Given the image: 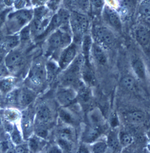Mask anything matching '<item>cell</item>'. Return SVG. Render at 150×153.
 I'll list each match as a JSON object with an SVG mask.
<instances>
[{"label": "cell", "mask_w": 150, "mask_h": 153, "mask_svg": "<svg viewBox=\"0 0 150 153\" xmlns=\"http://www.w3.org/2000/svg\"><path fill=\"white\" fill-rule=\"evenodd\" d=\"M90 117V120L92 123L93 126L97 127L100 126L102 119V115L99 111H94L93 112L91 113Z\"/></svg>", "instance_id": "cell-38"}, {"label": "cell", "mask_w": 150, "mask_h": 153, "mask_svg": "<svg viewBox=\"0 0 150 153\" xmlns=\"http://www.w3.org/2000/svg\"><path fill=\"white\" fill-rule=\"evenodd\" d=\"M136 5V0H121V9L123 13L131 15L135 10Z\"/></svg>", "instance_id": "cell-22"}, {"label": "cell", "mask_w": 150, "mask_h": 153, "mask_svg": "<svg viewBox=\"0 0 150 153\" xmlns=\"http://www.w3.org/2000/svg\"><path fill=\"white\" fill-rule=\"evenodd\" d=\"M139 13L143 16L150 15V0H142L138 7Z\"/></svg>", "instance_id": "cell-29"}, {"label": "cell", "mask_w": 150, "mask_h": 153, "mask_svg": "<svg viewBox=\"0 0 150 153\" xmlns=\"http://www.w3.org/2000/svg\"><path fill=\"white\" fill-rule=\"evenodd\" d=\"M70 26L73 42L78 45H81L82 38L89 28L88 18L85 14L73 11L71 13Z\"/></svg>", "instance_id": "cell-2"}, {"label": "cell", "mask_w": 150, "mask_h": 153, "mask_svg": "<svg viewBox=\"0 0 150 153\" xmlns=\"http://www.w3.org/2000/svg\"><path fill=\"white\" fill-rule=\"evenodd\" d=\"M5 119L8 122H14L21 118V114L18 111L13 109H7L4 112Z\"/></svg>", "instance_id": "cell-31"}, {"label": "cell", "mask_w": 150, "mask_h": 153, "mask_svg": "<svg viewBox=\"0 0 150 153\" xmlns=\"http://www.w3.org/2000/svg\"><path fill=\"white\" fill-rule=\"evenodd\" d=\"M40 3H45V2L47 1L48 0H37Z\"/></svg>", "instance_id": "cell-49"}, {"label": "cell", "mask_w": 150, "mask_h": 153, "mask_svg": "<svg viewBox=\"0 0 150 153\" xmlns=\"http://www.w3.org/2000/svg\"><path fill=\"white\" fill-rule=\"evenodd\" d=\"M79 152L88 153V149L86 148V147H85V146H82L79 149Z\"/></svg>", "instance_id": "cell-46"}, {"label": "cell", "mask_w": 150, "mask_h": 153, "mask_svg": "<svg viewBox=\"0 0 150 153\" xmlns=\"http://www.w3.org/2000/svg\"><path fill=\"white\" fill-rule=\"evenodd\" d=\"M33 12L29 9H21L9 17V28L13 30H16L24 27L32 19Z\"/></svg>", "instance_id": "cell-4"}, {"label": "cell", "mask_w": 150, "mask_h": 153, "mask_svg": "<svg viewBox=\"0 0 150 153\" xmlns=\"http://www.w3.org/2000/svg\"></svg>", "instance_id": "cell-53"}, {"label": "cell", "mask_w": 150, "mask_h": 153, "mask_svg": "<svg viewBox=\"0 0 150 153\" xmlns=\"http://www.w3.org/2000/svg\"><path fill=\"white\" fill-rule=\"evenodd\" d=\"M35 132L36 136L41 138L45 139L47 137V126L41 125H35Z\"/></svg>", "instance_id": "cell-37"}, {"label": "cell", "mask_w": 150, "mask_h": 153, "mask_svg": "<svg viewBox=\"0 0 150 153\" xmlns=\"http://www.w3.org/2000/svg\"><path fill=\"white\" fill-rule=\"evenodd\" d=\"M1 20H0V42H1V40H2V33H1Z\"/></svg>", "instance_id": "cell-48"}, {"label": "cell", "mask_w": 150, "mask_h": 153, "mask_svg": "<svg viewBox=\"0 0 150 153\" xmlns=\"http://www.w3.org/2000/svg\"><path fill=\"white\" fill-rule=\"evenodd\" d=\"M105 50V49L97 42H93L91 52L96 61L102 65H105L107 61Z\"/></svg>", "instance_id": "cell-13"}, {"label": "cell", "mask_w": 150, "mask_h": 153, "mask_svg": "<svg viewBox=\"0 0 150 153\" xmlns=\"http://www.w3.org/2000/svg\"><path fill=\"white\" fill-rule=\"evenodd\" d=\"M38 137L36 136V137H32L28 140V148L31 152H36L40 148L41 143Z\"/></svg>", "instance_id": "cell-33"}, {"label": "cell", "mask_w": 150, "mask_h": 153, "mask_svg": "<svg viewBox=\"0 0 150 153\" xmlns=\"http://www.w3.org/2000/svg\"><path fill=\"white\" fill-rule=\"evenodd\" d=\"M26 0H15L13 4L17 9H21L25 6Z\"/></svg>", "instance_id": "cell-43"}, {"label": "cell", "mask_w": 150, "mask_h": 153, "mask_svg": "<svg viewBox=\"0 0 150 153\" xmlns=\"http://www.w3.org/2000/svg\"><path fill=\"white\" fill-rule=\"evenodd\" d=\"M31 30L30 25L23 28L20 33V39L22 40H27L30 38Z\"/></svg>", "instance_id": "cell-39"}, {"label": "cell", "mask_w": 150, "mask_h": 153, "mask_svg": "<svg viewBox=\"0 0 150 153\" xmlns=\"http://www.w3.org/2000/svg\"><path fill=\"white\" fill-rule=\"evenodd\" d=\"M15 0H4V2L6 4V5H11L13 4Z\"/></svg>", "instance_id": "cell-47"}, {"label": "cell", "mask_w": 150, "mask_h": 153, "mask_svg": "<svg viewBox=\"0 0 150 153\" xmlns=\"http://www.w3.org/2000/svg\"><path fill=\"white\" fill-rule=\"evenodd\" d=\"M72 142L69 140L63 138L58 137L57 140V143L58 146L61 150L63 152H68L72 150Z\"/></svg>", "instance_id": "cell-30"}, {"label": "cell", "mask_w": 150, "mask_h": 153, "mask_svg": "<svg viewBox=\"0 0 150 153\" xmlns=\"http://www.w3.org/2000/svg\"><path fill=\"white\" fill-rule=\"evenodd\" d=\"M91 9L96 13H100L104 8V0H90Z\"/></svg>", "instance_id": "cell-34"}, {"label": "cell", "mask_w": 150, "mask_h": 153, "mask_svg": "<svg viewBox=\"0 0 150 153\" xmlns=\"http://www.w3.org/2000/svg\"><path fill=\"white\" fill-rule=\"evenodd\" d=\"M9 75V70L4 62H0V79L4 78Z\"/></svg>", "instance_id": "cell-40"}, {"label": "cell", "mask_w": 150, "mask_h": 153, "mask_svg": "<svg viewBox=\"0 0 150 153\" xmlns=\"http://www.w3.org/2000/svg\"><path fill=\"white\" fill-rule=\"evenodd\" d=\"M65 4L67 6L69 7H74V4L75 0H65Z\"/></svg>", "instance_id": "cell-45"}, {"label": "cell", "mask_w": 150, "mask_h": 153, "mask_svg": "<svg viewBox=\"0 0 150 153\" xmlns=\"http://www.w3.org/2000/svg\"><path fill=\"white\" fill-rule=\"evenodd\" d=\"M77 46L73 42L62 50L58 63L60 68L66 69L74 61L77 55Z\"/></svg>", "instance_id": "cell-5"}, {"label": "cell", "mask_w": 150, "mask_h": 153, "mask_svg": "<svg viewBox=\"0 0 150 153\" xmlns=\"http://www.w3.org/2000/svg\"><path fill=\"white\" fill-rule=\"evenodd\" d=\"M132 69L135 75L140 80H145L147 77L145 65L140 58H134L131 62Z\"/></svg>", "instance_id": "cell-12"}, {"label": "cell", "mask_w": 150, "mask_h": 153, "mask_svg": "<svg viewBox=\"0 0 150 153\" xmlns=\"http://www.w3.org/2000/svg\"><path fill=\"white\" fill-rule=\"evenodd\" d=\"M59 137L63 138L71 141L74 140L75 138L74 130L70 126H64L60 128L58 130Z\"/></svg>", "instance_id": "cell-26"}, {"label": "cell", "mask_w": 150, "mask_h": 153, "mask_svg": "<svg viewBox=\"0 0 150 153\" xmlns=\"http://www.w3.org/2000/svg\"><path fill=\"white\" fill-rule=\"evenodd\" d=\"M137 41L141 46L146 48L150 45V29L144 26L137 27L135 31Z\"/></svg>", "instance_id": "cell-11"}, {"label": "cell", "mask_w": 150, "mask_h": 153, "mask_svg": "<svg viewBox=\"0 0 150 153\" xmlns=\"http://www.w3.org/2000/svg\"><path fill=\"white\" fill-rule=\"evenodd\" d=\"M119 140L122 147L130 146L133 142V138L130 134L126 132H121L119 134Z\"/></svg>", "instance_id": "cell-28"}, {"label": "cell", "mask_w": 150, "mask_h": 153, "mask_svg": "<svg viewBox=\"0 0 150 153\" xmlns=\"http://www.w3.org/2000/svg\"><path fill=\"white\" fill-rule=\"evenodd\" d=\"M73 8L77 9L76 12L86 14L91 10L90 0H75Z\"/></svg>", "instance_id": "cell-25"}, {"label": "cell", "mask_w": 150, "mask_h": 153, "mask_svg": "<svg viewBox=\"0 0 150 153\" xmlns=\"http://www.w3.org/2000/svg\"><path fill=\"white\" fill-rule=\"evenodd\" d=\"M108 146L113 152L119 151L120 148V143L119 140V135L114 131H111L108 137Z\"/></svg>", "instance_id": "cell-19"}, {"label": "cell", "mask_w": 150, "mask_h": 153, "mask_svg": "<svg viewBox=\"0 0 150 153\" xmlns=\"http://www.w3.org/2000/svg\"><path fill=\"white\" fill-rule=\"evenodd\" d=\"M36 96L33 91L28 88H23L17 94V101L20 106H27L34 100Z\"/></svg>", "instance_id": "cell-9"}, {"label": "cell", "mask_w": 150, "mask_h": 153, "mask_svg": "<svg viewBox=\"0 0 150 153\" xmlns=\"http://www.w3.org/2000/svg\"><path fill=\"white\" fill-rule=\"evenodd\" d=\"M107 143L103 141L97 142L93 145L92 149L93 152L95 153H104L107 149Z\"/></svg>", "instance_id": "cell-36"}, {"label": "cell", "mask_w": 150, "mask_h": 153, "mask_svg": "<svg viewBox=\"0 0 150 153\" xmlns=\"http://www.w3.org/2000/svg\"><path fill=\"white\" fill-rule=\"evenodd\" d=\"M51 119V112L48 107L42 105L37 110L36 115L35 125L47 126Z\"/></svg>", "instance_id": "cell-10"}, {"label": "cell", "mask_w": 150, "mask_h": 153, "mask_svg": "<svg viewBox=\"0 0 150 153\" xmlns=\"http://www.w3.org/2000/svg\"><path fill=\"white\" fill-rule=\"evenodd\" d=\"M11 133V138L15 145H18L22 143V140L21 134L16 125H14L13 128Z\"/></svg>", "instance_id": "cell-32"}, {"label": "cell", "mask_w": 150, "mask_h": 153, "mask_svg": "<svg viewBox=\"0 0 150 153\" xmlns=\"http://www.w3.org/2000/svg\"><path fill=\"white\" fill-rule=\"evenodd\" d=\"M30 79L36 85L43 84L47 80L46 65L42 62H37L33 67L30 73Z\"/></svg>", "instance_id": "cell-6"}, {"label": "cell", "mask_w": 150, "mask_h": 153, "mask_svg": "<svg viewBox=\"0 0 150 153\" xmlns=\"http://www.w3.org/2000/svg\"><path fill=\"white\" fill-rule=\"evenodd\" d=\"M49 151L50 153H61L62 151L59 146H54L51 148Z\"/></svg>", "instance_id": "cell-44"}, {"label": "cell", "mask_w": 150, "mask_h": 153, "mask_svg": "<svg viewBox=\"0 0 150 153\" xmlns=\"http://www.w3.org/2000/svg\"><path fill=\"white\" fill-rule=\"evenodd\" d=\"M26 1H29V0H26Z\"/></svg>", "instance_id": "cell-51"}, {"label": "cell", "mask_w": 150, "mask_h": 153, "mask_svg": "<svg viewBox=\"0 0 150 153\" xmlns=\"http://www.w3.org/2000/svg\"><path fill=\"white\" fill-rule=\"evenodd\" d=\"M1 92H0V97H1Z\"/></svg>", "instance_id": "cell-52"}, {"label": "cell", "mask_w": 150, "mask_h": 153, "mask_svg": "<svg viewBox=\"0 0 150 153\" xmlns=\"http://www.w3.org/2000/svg\"><path fill=\"white\" fill-rule=\"evenodd\" d=\"M93 44V42L91 36L90 35L85 34L82 38L80 45L82 48V54L86 62H89V55L91 51Z\"/></svg>", "instance_id": "cell-18"}, {"label": "cell", "mask_w": 150, "mask_h": 153, "mask_svg": "<svg viewBox=\"0 0 150 153\" xmlns=\"http://www.w3.org/2000/svg\"><path fill=\"white\" fill-rule=\"evenodd\" d=\"M100 133L101 130L98 127H89L85 130L83 134V141L86 143L93 142L99 137Z\"/></svg>", "instance_id": "cell-16"}, {"label": "cell", "mask_w": 150, "mask_h": 153, "mask_svg": "<svg viewBox=\"0 0 150 153\" xmlns=\"http://www.w3.org/2000/svg\"><path fill=\"white\" fill-rule=\"evenodd\" d=\"M77 93L73 88L64 87L57 92L56 98L58 102L64 106L69 105L76 98Z\"/></svg>", "instance_id": "cell-7"}, {"label": "cell", "mask_w": 150, "mask_h": 153, "mask_svg": "<svg viewBox=\"0 0 150 153\" xmlns=\"http://www.w3.org/2000/svg\"><path fill=\"white\" fill-rule=\"evenodd\" d=\"M1 7H2L1 4H0V9H1Z\"/></svg>", "instance_id": "cell-50"}, {"label": "cell", "mask_w": 150, "mask_h": 153, "mask_svg": "<svg viewBox=\"0 0 150 153\" xmlns=\"http://www.w3.org/2000/svg\"><path fill=\"white\" fill-rule=\"evenodd\" d=\"M125 119L132 124H140L143 123L146 119L145 112L140 110H134L126 114Z\"/></svg>", "instance_id": "cell-15"}, {"label": "cell", "mask_w": 150, "mask_h": 153, "mask_svg": "<svg viewBox=\"0 0 150 153\" xmlns=\"http://www.w3.org/2000/svg\"><path fill=\"white\" fill-rule=\"evenodd\" d=\"M19 43V37L17 36H10L4 40L3 48L7 51H11L17 46Z\"/></svg>", "instance_id": "cell-21"}, {"label": "cell", "mask_w": 150, "mask_h": 153, "mask_svg": "<svg viewBox=\"0 0 150 153\" xmlns=\"http://www.w3.org/2000/svg\"><path fill=\"white\" fill-rule=\"evenodd\" d=\"M136 80L135 79L130 75H126L123 77L120 81L121 87L127 91H133L136 87Z\"/></svg>", "instance_id": "cell-20"}, {"label": "cell", "mask_w": 150, "mask_h": 153, "mask_svg": "<svg viewBox=\"0 0 150 153\" xmlns=\"http://www.w3.org/2000/svg\"><path fill=\"white\" fill-rule=\"evenodd\" d=\"M46 68L47 74V79L49 81L53 79L58 72L59 68H60L59 64L57 65L52 61L48 62L46 65Z\"/></svg>", "instance_id": "cell-27"}, {"label": "cell", "mask_w": 150, "mask_h": 153, "mask_svg": "<svg viewBox=\"0 0 150 153\" xmlns=\"http://www.w3.org/2000/svg\"><path fill=\"white\" fill-rule=\"evenodd\" d=\"M57 16L60 22V28L70 29V19L71 12L66 8H61L57 12Z\"/></svg>", "instance_id": "cell-17"}, {"label": "cell", "mask_w": 150, "mask_h": 153, "mask_svg": "<svg viewBox=\"0 0 150 153\" xmlns=\"http://www.w3.org/2000/svg\"><path fill=\"white\" fill-rule=\"evenodd\" d=\"M22 61V56L19 51L13 50L10 51L4 59V63L8 70H14L19 67Z\"/></svg>", "instance_id": "cell-8"}, {"label": "cell", "mask_w": 150, "mask_h": 153, "mask_svg": "<svg viewBox=\"0 0 150 153\" xmlns=\"http://www.w3.org/2000/svg\"><path fill=\"white\" fill-rule=\"evenodd\" d=\"M105 12L107 19L111 26L115 29L120 30L122 28V21L119 14L109 7L105 8Z\"/></svg>", "instance_id": "cell-14"}, {"label": "cell", "mask_w": 150, "mask_h": 153, "mask_svg": "<svg viewBox=\"0 0 150 153\" xmlns=\"http://www.w3.org/2000/svg\"><path fill=\"white\" fill-rule=\"evenodd\" d=\"M110 123L111 126L114 128L116 127L119 125V120L116 113H113L111 114L110 119Z\"/></svg>", "instance_id": "cell-41"}, {"label": "cell", "mask_w": 150, "mask_h": 153, "mask_svg": "<svg viewBox=\"0 0 150 153\" xmlns=\"http://www.w3.org/2000/svg\"><path fill=\"white\" fill-rule=\"evenodd\" d=\"M27 144H23L22 143L17 145L16 151L17 153H27L29 151Z\"/></svg>", "instance_id": "cell-42"}, {"label": "cell", "mask_w": 150, "mask_h": 153, "mask_svg": "<svg viewBox=\"0 0 150 153\" xmlns=\"http://www.w3.org/2000/svg\"><path fill=\"white\" fill-rule=\"evenodd\" d=\"M79 99L82 103L87 104L91 99V93L89 90L84 87L80 88Z\"/></svg>", "instance_id": "cell-35"}, {"label": "cell", "mask_w": 150, "mask_h": 153, "mask_svg": "<svg viewBox=\"0 0 150 153\" xmlns=\"http://www.w3.org/2000/svg\"><path fill=\"white\" fill-rule=\"evenodd\" d=\"M73 36L71 30L58 28L48 36L46 46L48 51L53 52L62 50L73 43Z\"/></svg>", "instance_id": "cell-1"}, {"label": "cell", "mask_w": 150, "mask_h": 153, "mask_svg": "<svg viewBox=\"0 0 150 153\" xmlns=\"http://www.w3.org/2000/svg\"><path fill=\"white\" fill-rule=\"evenodd\" d=\"M94 35L96 42L105 49L112 47L116 42L115 34L110 28L106 26H97L94 29Z\"/></svg>", "instance_id": "cell-3"}, {"label": "cell", "mask_w": 150, "mask_h": 153, "mask_svg": "<svg viewBox=\"0 0 150 153\" xmlns=\"http://www.w3.org/2000/svg\"><path fill=\"white\" fill-rule=\"evenodd\" d=\"M59 116L61 120L67 124H73L76 122L75 116L71 111L67 109L61 108L59 111Z\"/></svg>", "instance_id": "cell-23"}, {"label": "cell", "mask_w": 150, "mask_h": 153, "mask_svg": "<svg viewBox=\"0 0 150 153\" xmlns=\"http://www.w3.org/2000/svg\"><path fill=\"white\" fill-rule=\"evenodd\" d=\"M15 83L12 78H4L0 79V92L3 94H7L12 91Z\"/></svg>", "instance_id": "cell-24"}]
</instances>
